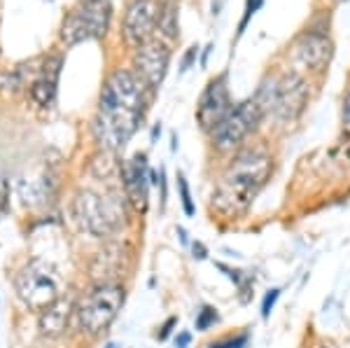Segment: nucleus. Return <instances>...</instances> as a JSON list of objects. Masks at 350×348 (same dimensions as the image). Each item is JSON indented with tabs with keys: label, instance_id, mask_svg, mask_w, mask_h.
Segmentation results:
<instances>
[{
	"label": "nucleus",
	"instance_id": "f257e3e1",
	"mask_svg": "<svg viewBox=\"0 0 350 348\" xmlns=\"http://www.w3.org/2000/svg\"><path fill=\"white\" fill-rule=\"evenodd\" d=\"M145 110V82L131 70H115L100 92L94 117V138L105 152H117L131 140Z\"/></svg>",
	"mask_w": 350,
	"mask_h": 348
},
{
	"label": "nucleus",
	"instance_id": "f03ea898",
	"mask_svg": "<svg viewBox=\"0 0 350 348\" xmlns=\"http://www.w3.org/2000/svg\"><path fill=\"white\" fill-rule=\"evenodd\" d=\"M271 171H273V161L264 150H241L215 185V192H213L215 211L224 217L243 215L267 185Z\"/></svg>",
	"mask_w": 350,
	"mask_h": 348
},
{
	"label": "nucleus",
	"instance_id": "7ed1b4c3",
	"mask_svg": "<svg viewBox=\"0 0 350 348\" xmlns=\"http://www.w3.org/2000/svg\"><path fill=\"white\" fill-rule=\"evenodd\" d=\"M72 215L92 237H112L124 224V199L120 194L100 196L92 189H82L72 201Z\"/></svg>",
	"mask_w": 350,
	"mask_h": 348
},
{
	"label": "nucleus",
	"instance_id": "20e7f679",
	"mask_svg": "<svg viewBox=\"0 0 350 348\" xmlns=\"http://www.w3.org/2000/svg\"><path fill=\"white\" fill-rule=\"evenodd\" d=\"M126 293L117 283H98L82 297L75 313L80 327L87 334H100L110 327L112 321L120 316Z\"/></svg>",
	"mask_w": 350,
	"mask_h": 348
},
{
	"label": "nucleus",
	"instance_id": "39448f33",
	"mask_svg": "<svg viewBox=\"0 0 350 348\" xmlns=\"http://www.w3.org/2000/svg\"><path fill=\"white\" fill-rule=\"evenodd\" d=\"M16 295L31 311L42 313L61 299V278L44 260H31L14 278Z\"/></svg>",
	"mask_w": 350,
	"mask_h": 348
},
{
	"label": "nucleus",
	"instance_id": "423d86ee",
	"mask_svg": "<svg viewBox=\"0 0 350 348\" xmlns=\"http://www.w3.org/2000/svg\"><path fill=\"white\" fill-rule=\"evenodd\" d=\"M112 19L110 0H80L77 8L66 16L61 26V40L66 44H80L98 40L108 33Z\"/></svg>",
	"mask_w": 350,
	"mask_h": 348
},
{
	"label": "nucleus",
	"instance_id": "0eeeda50",
	"mask_svg": "<svg viewBox=\"0 0 350 348\" xmlns=\"http://www.w3.org/2000/svg\"><path fill=\"white\" fill-rule=\"evenodd\" d=\"M264 117H267V110H264V105L257 101V96L241 101V103H236L234 108L229 110V115L213 129V143H215V148L219 152H231V150L241 148L243 140L257 131V126L262 124Z\"/></svg>",
	"mask_w": 350,
	"mask_h": 348
},
{
	"label": "nucleus",
	"instance_id": "6e6552de",
	"mask_svg": "<svg viewBox=\"0 0 350 348\" xmlns=\"http://www.w3.org/2000/svg\"><path fill=\"white\" fill-rule=\"evenodd\" d=\"M308 103V84L299 72H285L273 84V117L283 124H292L301 117Z\"/></svg>",
	"mask_w": 350,
	"mask_h": 348
},
{
	"label": "nucleus",
	"instance_id": "1a4fd4ad",
	"mask_svg": "<svg viewBox=\"0 0 350 348\" xmlns=\"http://www.w3.org/2000/svg\"><path fill=\"white\" fill-rule=\"evenodd\" d=\"M231 105V94H229V84H227V72L213 77L208 82V87L203 89L199 105H196V122L203 131H211L215 129L224 117L229 115Z\"/></svg>",
	"mask_w": 350,
	"mask_h": 348
},
{
	"label": "nucleus",
	"instance_id": "9d476101",
	"mask_svg": "<svg viewBox=\"0 0 350 348\" xmlns=\"http://www.w3.org/2000/svg\"><path fill=\"white\" fill-rule=\"evenodd\" d=\"M168 61H171V52H168L166 42L148 40L135 49V56H133L135 75L145 82L148 89H159L163 77H166Z\"/></svg>",
	"mask_w": 350,
	"mask_h": 348
},
{
	"label": "nucleus",
	"instance_id": "9b49d317",
	"mask_svg": "<svg viewBox=\"0 0 350 348\" xmlns=\"http://www.w3.org/2000/svg\"><path fill=\"white\" fill-rule=\"evenodd\" d=\"M159 12L161 8H157L154 0H133L131 5L124 12V38H126L129 44L133 47H140L150 40L152 31L157 28V21H159Z\"/></svg>",
	"mask_w": 350,
	"mask_h": 348
},
{
	"label": "nucleus",
	"instance_id": "f8f14e48",
	"mask_svg": "<svg viewBox=\"0 0 350 348\" xmlns=\"http://www.w3.org/2000/svg\"><path fill=\"white\" fill-rule=\"evenodd\" d=\"M122 187L126 201L133 206V211L145 213L148 211V164L145 155H135L122 166Z\"/></svg>",
	"mask_w": 350,
	"mask_h": 348
},
{
	"label": "nucleus",
	"instance_id": "ddd939ff",
	"mask_svg": "<svg viewBox=\"0 0 350 348\" xmlns=\"http://www.w3.org/2000/svg\"><path fill=\"white\" fill-rule=\"evenodd\" d=\"M332 40L323 33H306L295 44V61L301 68L323 70L332 59Z\"/></svg>",
	"mask_w": 350,
	"mask_h": 348
},
{
	"label": "nucleus",
	"instance_id": "4468645a",
	"mask_svg": "<svg viewBox=\"0 0 350 348\" xmlns=\"http://www.w3.org/2000/svg\"><path fill=\"white\" fill-rule=\"evenodd\" d=\"M61 56H49L47 61L38 68V75L31 82V98L40 108H49L56 98V87H59L61 75Z\"/></svg>",
	"mask_w": 350,
	"mask_h": 348
},
{
	"label": "nucleus",
	"instance_id": "2eb2a0df",
	"mask_svg": "<svg viewBox=\"0 0 350 348\" xmlns=\"http://www.w3.org/2000/svg\"><path fill=\"white\" fill-rule=\"evenodd\" d=\"M75 304H72L68 297H61L59 302H54L49 308H44L40 313V334L47 336V339H56L66 332L68 321H70L72 311H75Z\"/></svg>",
	"mask_w": 350,
	"mask_h": 348
},
{
	"label": "nucleus",
	"instance_id": "dca6fc26",
	"mask_svg": "<svg viewBox=\"0 0 350 348\" xmlns=\"http://www.w3.org/2000/svg\"><path fill=\"white\" fill-rule=\"evenodd\" d=\"M122 260H124V252L120 245H108L105 252L100 250L94 265V273L98 278V283H112L110 276H117L122 271Z\"/></svg>",
	"mask_w": 350,
	"mask_h": 348
},
{
	"label": "nucleus",
	"instance_id": "f3484780",
	"mask_svg": "<svg viewBox=\"0 0 350 348\" xmlns=\"http://www.w3.org/2000/svg\"><path fill=\"white\" fill-rule=\"evenodd\" d=\"M157 33L163 40H175L178 38V16H175L173 5H166L159 12V21H157Z\"/></svg>",
	"mask_w": 350,
	"mask_h": 348
},
{
	"label": "nucleus",
	"instance_id": "a211bd4d",
	"mask_svg": "<svg viewBox=\"0 0 350 348\" xmlns=\"http://www.w3.org/2000/svg\"><path fill=\"white\" fill-rule=\"evenodd\" d=\"M217 308H213V306H203L201 311H199V316H196V330L199 332H206L211 325H215L217 323Z\"/></svg>",
	"mask_w": 350,
	"mask_h": 348
},
{
	"label": "nucleus",
	"instance_id": "6ab92c4d",
	"mask_svg": "<svg viewBox=\"0 0 350 348\" xmlns=\"http://www.w3.org/2000/svg\"><path fill=\"white\" fill-rule=\"evenodd\" d=\"M247 341H250V334L243 332L236 336H227L222 341H215V344H211V348H247Z\"/></svg>",
	"mask_w": 350,
	"mask_h": 348
},
{
	"label": "nucleus",
	"instance_id": "aec40b11",
	"mask_svg": "<svg viewBox=\"0 0 350 348\" xmlns=\"http://www.w3.org/2000/svg\"><path fill=\"white\" fill-rule=\"evenodd\" d=\"M178 185H180V199H183V209L187 215H194V204H191V194H189V185L185 180V176H178Z\"/></svg>",
	"mask_w": 350,
	"mask_h": 348
},
{
	"label": "nucleus",
	"instance_id": "412c9836",
	"mask_svg": "<svg viewBox=\"0 0 350 348\" xmlns=\"http://www.w3.org/2000/svg\"><path fill=\"white\" fill-rule=\"evenodd\" d=\"M264 5V0H245V12H243V19H241V26H239V33L245 31V26H247V21L252 19L257 12H259V8Z\"/></svg>",
	"mask_w": 350,
	"mask_h": 348
},
{
	"label": "nucleus",
	"instance_id": "4be33fe9",
	"mask_svg": "<svg viewBox=\"0 0 350 348\" xmlns=\"http://www.w3.org/2000/svg\"><path fill=\"white\" fill-rule=\"evenodd\" d=\"M280 297V290L278 288H273V290H269L267 297H264V304H262V316L264 318H269L271 316V308H273L275 304V299Z\"/></svg>",
	"mask_w": 350,
	"mask_h": 348
},
{
	"label": "nucleus",
	"instance_id": "5701e85b",
	"mask_svg": "<svg viewBox=\"0 0 350 348\" xmlns=\"http://www.w3.org/2000/svg\"><path fill=\"white\" fill-rule=\"evenodd\" d=\"M196 52H199V47H189V52H187V56H185V61H183V70H187L191 66V61L196 59Z\"/></svg>",
	"mask_w": 350,
	"mask_h": 348
},
{
	"label": "nucleus",
	"instance_id": "b1692460",
	"mask_svg": "<svg viewBox=\"0 0 350 348\" xmlns=\"http://www.w3.org/2000/svg\"><path fill=\"white\" fill-rule=\"evenodd\" d=\"M5 201H8V183L5 178H0V211L5 209Z\"/></svg>",
	"mask_w": 350,
	"mask_h": 348
},
{
	"label": "nucleus",
	"instance_id": "393cba45",
	"mask_svg": "<svg viewBox=\"0 0 350 348\" xmlns=\"http://www.w3.org/2000/svg\"><path fill=\"white\" fill-rule=\"evenodd\" d=\"M343 124L350 129V94L346 96V101H343Z\"/></svg>",
	"mask_w": 350,
	"mask_h": 348
}]
</instances>
